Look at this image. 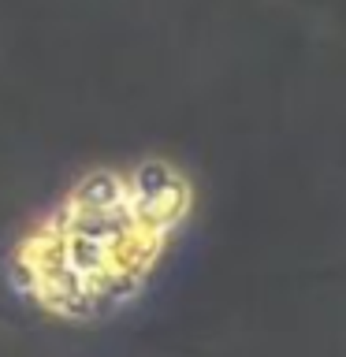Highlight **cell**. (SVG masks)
<instances>
[{
    "mask_svg": "<svg viewBox=\"0 0 346 357\" xmlns=\"http://www.w3.org/2000/svg\"><path fill=\"white\" fill-rule=\"evenodd\" d=\"M194 186L160 156L93 167L19 242L15 268L41 305L105 309L127 298L190 216Z\"/></svg>",
    "mask_w": 346,
    "mask_h": 357,
    "instance_id": "1",
    "label": "cell"
}]
</instances>
